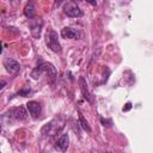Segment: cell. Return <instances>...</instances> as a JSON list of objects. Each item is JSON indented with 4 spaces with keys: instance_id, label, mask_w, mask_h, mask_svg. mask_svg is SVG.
I'll return each instance as SVG.
<instances>
[{
    "instance_id": "cell-8",
    "label": "cell",
    "mask_w": 153,
    "mask_h": 153,
    "mask_svg": "<svg viewBox=\"0 0 153 153\" xmlns=\"http://www.w3.org/2000/svg\"><path fill=\"white\" fill-rule=\"evenodd\" d=\"M26 108H27V110H29V114L32 116V118L39 117L41 111H42V108H41V104H39L38 102L30 100V102L26 103Z\"/></svg>"
},
{
    "instance_id": "cell-12",
    "label": "cell",
    "mask_w": 153,
    "mask_h": 153,
    "mask_svg": "<svg viewBox=\"0 0 153 153\" xmlns=\"http://www.w3.org/2000/svg\"><path fill=\"white\" fill-rule=\"evenodd\" d=\"M35 13H36V11H35V5H33V2H29V4L25 6V8H24V14H25L29 19H32V18L35 17Z\"/></svg>"
},
{
    "instance_id": "cell-5",
    "label": "cell",
    "mask_w": 153,
    "mask_h": 153,
    "mask_svg": "<svg viewBox=\"0 0 153 153\" xmlns=\"http://www.w3.org/2000/svg\"><path fill=\"white\" fill-rule=\"evenodd\" d=\"M8 117L13 118V120H17V121H24L26 117H27V112L25 110L24 106H17V108H11L7 114H6Z\"/></svg>"
},
{
    "instance_id": "cell-18",
    "label": "cell",
    "mask_w": 153,
    "mask_h": 153,
    "mask_svg": "<svg viewBox=\"0 0 153 153\" xmlns=\"http://www.w3.org/2000/svg\"><path fill=\"white\" fill-rule=\"evenodd\" d=\"M0 133H1V124H0Z\"/></svg>"
},
{
    "instance_id": "cell-19",
    "label": "cell",
    "mask_w": 153,
    "mask_h": 153,
    "mask_svg": "<svg viewBox=\"0 0 153 153\" xmlns=\"http://www.w3.org/2000/svg\"><path fill=\"white\" fill-rule=\"evenodd\" d=\"M0 53H1V45H0Z\"/></svg>"
},
{
    "instance_id": "cell-10",
    "label": "cell",
    "mask_w": 153,
    "mask_h": 153,
    "mask_svg": "<svg viewBox=\"0 0 153 153\" xmlns=\"http://www.w3.org/2000/svg\"><path fill=\"white\" fill-rule=\"evenodd\" d=\"M79 87H80V91H81L84 98H85L87 102L93 103V99H92V97H91V94H90V91H88V87H87V84H86V80H85L84 76H80V78H79Z\"/></svg>"
},
{
    "instance_id": "cell-13",
    "label": "cell",
    "mask_w": 153,
    "mask_h": 153,
    "mask_svg": "<svg viewBox=\"0 0 153 153\" xmlns=\"http://www.w3.org/2000/svg\"><path fill=\"white\" fill-rule=\"evenodd\" d=\"M79 124H80V127H81L84 130H86L87 133H90V131H91V128H90V126H88L87 121L85 120V117L82 116V114H81V112H79Z\"/></svg>"
},
{
    "instance_id": "cell-1",
    "label": "cell",
    "mask_w": 153,
    "mask_h": 153,
    "mask_svg": "<svg viewBox=\"0 0 153 153\" xmlns=\"http://www.w3.org/2000/svg\"><path fill=\"white\" fill-rule=\"evenodd\" d=\"M42 73H47V75L49 76V82L50 84H54L55 78H56V69H55V67L51 63H49V62H42L41 61L39 65L32 71L31 76L33 79H38Z\"/></svg>"
},
{
    "instance_id": "cell-6",
    "label": "cell",
    "mask_w": 153,
    "mask_h": 153,
    "mask_svg": "<svg viewBox=\"0 0 153 153\" xmlns=\"http://www.w3.org/2000/svg\"><path fill=\"white\" fill-rule=\"evenodd\" d=\"M4 67H5V69L7 71V73H10V74H12V75L17 74V73L20 71V65H19V62H18L17 60L12 59V57H6V59L4 60Z\"/></svg>"
},
{
    "instance_id": "cell-17",
    "label": "cell",
    "mask_w": 153,
    "mask_h": 153,
    "mask_svg": "<svg viewBox=\"0 0 153 153\" xmlns=\"http://www.w3.org/2000/svg\"><path fill=\"white\" fill-rule=\"evenodd\" d=\"M5 86H6V81L5 80H0V90L4 88Z\"/></svg>"
},
{
    "instance_id": "cell-14",
    "label": "cell",
    "mask_w": 153,
    "mask_h": 153,
    "mask_svg": "<svg viewBox=\"0 0 153 153\" xmlns=\"http://www.w3.org/2000/svg\"><path fill=\"white\" fill-rule=\"evenodd\" d=\"M30 92H31L30 87H23V88H20V90H19L18 94H19V96H22V97H26V96H29V93H30Z\"/></svg>"
},
{
    "instance_id": "cell-3",
    "label": "cell",
    "mask_w": 153,
    "mask_h": 153,
    "mask_svg": "<svg viewBox=\"0 0 153 153\" xmlns=\"http://www.w3.org/2000/svg\"><path fill=\"white\" fill-rule=\"evenodd\" d=\"M45 44L47 47L55 51V53H60L61 51V45L59 43V37H57V32L53 29H49L45 33Z\"/></svg>"
},
{
    "instance_id": "cell-11",
    "label": "cell",
    "mask_w": 153,
    "mask_h": 153,
    "mask_svg": "<svg viewBox=\"0 0 153 153\" xmlns=\"http://www.w3.org/2000/svg\"><path fill=\"white\" fill-rule=\"evenodd\" d=\"M61 36L63 38H69V39H76L79 37V33L76 32V30L72 29V27H63L61 30Z\"/></svg>"
},
{
    "instance_id": "cell-2",
    "label": "cell",
    "mask_w": 153,
    "mask_h": 153,
    "mask_svg": "<svg viewBox=\"0 0 153 153\" xmlns=\"http://www.w3.org/2000/svg\"><path fill=\"white\" fill-rule=\"evenodd\" d=\"M63 127H65V120H63V117L59 116V117L53 118L50 122L45 123V124L42 127L41 133L44 134V135L53 136V135H56L59 131H61Z\"/></svg>"
},
{
    "instance_id": "cell-4",
    "label": "cell",
    "mask_w": 153,
    "mask_h": 153,
    "mask_svg": "<svg viewBox=\"0 0 153 153\" xmlns=\"http://www.w3.org/2000/svg\"><path fill=\"white\" fill-rule=\"evenodd\" d=\"M63 12L68 16V17H72V18H79V17H82V11L80 10V7L78 6L76 2L74 1H67L65 2L63 5Z\"/></svg>"
},
{
    "instance_id": "cell-15",
    "label": "cell",
    "mask_w": 153,
    "mask_h": 153,
    "mask_svg": "<svg viewBox=\"0 0 153 153\" xmlns=\"http://www.w3.org/2000/svg\"><path fill=\"white\" fill-rule=\"evenodd\" d=\"M100 122H102V124H103L104 127H110V126H111V123H112V122H111V120H104L103 117L100 118Z\"/></svg>"
},
{
    "instance_id": "cell-16",
    "label": "cell",
    "mask_w": 153,
    "mask_h": 153,
    "mask_svg": "<svg viewBox=\"0 0 153 153\" xmlns=\"http://www.w3.org/2000/svg\"><path fill=\"white\" fill-rule=\"evenodd\" d=\"M131 109V103H127L126 106H123V111H128Z\"/></svg>"
},
{
    "instance_id": "cell-9",
    "label": "cell",
    "mask_w": 153,
    "mask_h": 153,
    "mask_svg": "<svg viewBox=\"0 0 153 153\" xmlns=\"http://www.w3.org/2000/svg\"><path fill=\"white\" fill-rule=\"evenodd\" d=\"M69 145V136L68 134H62L55 142V148L61 151V152H66Z\"/></svg>"
},
{
    "instance_id": "cell-7",
    "label": "cell",
    "mask_w": 153,
    "mask_h": 153,
    "mask_svg": "<svg viewBox=\"0 0 153 153\" xmlns=\"http://www.w3.org/2000/svg\"><path fill=\"white\" fill-rule=\"evenodd\" d=\"M42 26H43V20H42L41 18H37V19H31V22H30V31H31L32 37L38 38V37L41 36V30H42Z\"/></svg>"
}]
</instances>
